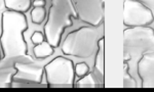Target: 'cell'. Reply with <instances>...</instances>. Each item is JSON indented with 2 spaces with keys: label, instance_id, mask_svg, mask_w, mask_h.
<instances>
[{
  "label": "cell",
  "instance_id": "e0dca14e",
  "mask_svg": "<svg viewBox=\"0 0 154 92\" xmlns=\"http://www.w3.org/2000/svg\"><path fill=\"white\" fill-rule=\"evenodd\" d=\"M74 72H75L76 76L81 78V77L85 76L86 74L89 73V67L85 63H79L76 66H74Z\"/></svg>",
  "mask_w": 154,
  "mask_h": 92
},
{
  "label": "cell",
  "instance_id": "4fadbf2b",
  "mask_svg": "<svg viewBox=\"0 0 154 92\" xmlns=\"http://www.w3.org/2000/svg\"><path fill=\"white\" fill-rule=\"evenodd\" d=\"M16 73L14 68L0 70V88H8L11 87L12 77Z\"/></svg>",
  "mask_w": 154,
  "mask_h": 92
},
{
  "label": "cell",
  "instance_id": "8992f818",
  "mask_svg": "<svg viewBox=\"0 0 154 92\" xmlns=\"http://www.w3.org/2000/svg\"><path fill=\"white\" fill-rule=\"evenodd\" d=\"M11 87H48L42 83L44 67L34 63H16Z\"/></svg>",
  "mask_w": 154,
  "mask_h": 92
},
{
  "label": "cell",
  "instance_id": "3957f363",
  "mask_svg": "<svg viewBox=\"0 0 154 92\" xmlns=\"http://www.w3.org/2000/svg\"><path fill=\"white\" fill-rule=\"evenodd\" d=\"M98 41L99 33L96 27L84 26L67 35L61 50L67 56L89 58L98 49Z\"/></svg>",
  "mask_w": 154,
  "mask_h": 92
},
{
  "label": "cell",
  "instance_id": "6da1fadb",
  "mask_svg": "<svg viewBox=\"0 0 154 92\" xmlns=\"http://www.w3.org/2000/svg\"><path fill=\"white\" fill-rule=\"evenodd\" d=\"M27 29L28 21L25 13L11 10L2 12L0 44L3 58L0 61V70L14 68L16 63H34L24 38Z\"/></svg>",
  "mask_w": 154,
  "mask_h": 92
},
{
  "label": "cell",
  "instance_id": "ac0fdd59",
  "mask_svg": "<svg viewBox=\"0 0 154 92\" xmlns=\"http://www.w3.org/2000/svg\"><path fill=\"white\" fill-rule=\"evenodd\" d=\"M31 41L33 42L35 45H37V44H40L44 41V35L42 34L40 31L34 32L33 35L31 36Z\"/></svg>",
  "mask_w": 154,
  "mask_h": 92
},
{
  "label": "cell",
  "instance_id": "277c9868",
  "mask_svg": "<svg viewBox=\"0 0 154 92\" xmlns=\"http://www.w3.org/2000/svg\"><path fill=\"white\" fill-rule=\"evenodd\" d=\"M46 83L51 88H72L74 87V63L71 59L58 56L44 66Z\"/></svg>",
  "mask_w": 154,
  "mask_h": 92
},
{
  "label": "cell",
  "instance_id": "2e32d148",
  "mask_svg": "<svg viewBox=\"0 0 154 92\" xmlns=\"http://www.w3.org/2000/svg\"><path fill=\"white\" fill-rule=\"evenodd\" d=\"M123 87L125 88H136L137 82L128 72V64H125V75H123Z\"/></svg>",
  "mask_w": 154,
  "mask_h": 92
},
{
  "label": "cell",
  "instance_id": "44dd1931",
  "mask_svg": "<svg viewBox=\"0 0 154 92\" xmlns=\"http://www.w3.org/2000/svg\"><path fill=\"white\" fill-rule=\"evenodd\" d=\"M1 58H1V50H0V61H1Z\"/></svg>",
  "mask_w": 154,
  "mask_h": 92
},
{
  "label": "cell",
  "instance_id": "ba28073f",
  "mask_svg": "<svg viewBox=\"0 0 154 92\" xmlns=\"http://www.w3.org/2000/svg\"><path fill=\"white\" fill-rule=\"evenodd\" d=\"M154 22L153 12L149 7L137 0L123 2V25L126 27L149 26Z\"/></svg>",
  "mask_w": 154,
  "mask_h": 92
},
{
  "label": "cell",
  "instance_id": "5bb4252c",
  "mask_svg": "<svg viewBox=\"0 0 154 92\" xmlns=\"http://www.w3.org/2000/svg\"><path fill=\"white\" fill-rule=\"evenodd\" d=\"M98 86V80L93 73H88L85 76L81 77L76 83V87H79V88H95Z\"/></svg>",
  "mask_w": 154,
  "mask_h": 92
},
{
  "label": "cell",
  "instance_id": "7a4b0ae2",
  "mask_svg": "<svg viewBox=\"0 0 154 92\" xmlns=\"http://www.w3.org/2000/svg\"><path fill=\"white\" fill-rule=\"evenodd\" d=\"M73 17L77 19V12L71 0H51L44 25V38L54 48L59 47L65 29L73 25Z\"/></svg>",
  "mask_w": 154,
  "mask_h": 92
},
{
  "label": "cell",
  "instance_id": "7c38bea8",
  "mask_svg": "<svg viewBox=\"0 0 154 92\" xmlns=\"http://www.w3.org/2000/svg\"><path fill=\"white\" fill-rule=\"evenodd\" d=\"M54 47L45 40L42 42V43L35 45V47L33 48V52L36 58L43 59V58H48V56L53 55L54 51Z\"/></svg>",
  "mask_w": 154,
  "mask_h": 92
},
{
  "label": "cell",
  "instance_id": "52a82bcc",
  "mask_svg": "<svg viewBox=\"0 0 154 92\" xmlns=\"http://www.w3.org/2000/svg\"><path fill=\"white\" fill-rule=\"evenodd\" d=\"M77 12V19L93 27H99L104 21L105 0H71Z\"/></svg>",
  "mask_w": 154,
  "mask_h": 92
},
{
  "label": "cell",
  "instance_id": "8fae6325",
  "mask_svg": "<svg viewBox=\"0 0 154 92\" xmlns=\"http://www.w3.org/2000/svg\"><path fill=\"white\" fill-rule=\"evenodd\" d=\"M7 10L25 13L31 7V0H3Z\"/></svg>",
  "mask_w": 154,
  "mask_h": 92
},
{
  "label": "cell",
  "instance_id": "ffe728a7",
  "mask_svg": "<svg viewBox=\"0 0 154 92\" xmlns=\"http://www.w3.org/2000/svg\"><path fill=\"white\" fill-rule=\"evenodd\" d=\"M45 0H33L34 7H44L45 6Z\"/></svg>",
  "mask_w": 154,
  "mask_h": 92
},
{
  "label": "cell",
  "instance_id": "9a60e30c",
  "mask_svg": "<svg viewBox=\"0 0 154 92\" xmlns=\"http://www.w3.org/2000/svg\"><path fill=\"white\" fill-rule=\"evenodd\" d=\"M46 17V11L44 7H34L31 10L32 23L35 25H41Z\"/></svg>",
  "mask_w": 154,
  "mask_h": 92
},
{
  "label": "cell",
  "instance_id": "30bf717a",
  "mask_svg": "<svg viewBox=\"0 0 154 92\" xmlns=\"http://www.w3.org/2000/svg\"><path fill=\"white\" fill-rule=\"evenodd\" d=\"M105 38L102 37L98 41V49L96 53L95 59V68H94V75L99 83L103 84L104 77H105V44H104Z\"/></svg>",
  "mask_w": 154,
  "mask_h": 92
},
{
  "label": "cell",
  "instance_id": "d6986e66",
  "mask_svg": "<svg viewBox=\"0 0 154 92\" xmlns=\"http://www.w3.org/2000/svg\"><path fill=\"white\" fill-rule=\"evenodd\" d=\"M137 1L143 3L144 5H146L147 7H149L151 10L154 9V0H137Z\"/></svg>",
  "mask_w": 154,
  "mask_h": 92
},
{
  "label": "cell",
  "instance_id": "9c48e42d",
  "mask_svg": "<svg viewBox=\"0 0 154 92\" xmlns=\"http://www.w3.org/2000/svg\"><path fill=\"white\" fill-rule=\"evenodd\" d=\"M142 88H154V54H143L137 64Z\"/></svg>",
  "mask_w": 154,
  "mask_h": 92
},
{
  "label": "cell",
  "instance_id": "5b68a950",
  "mask_svg": "<svg viewBox=\"0 0 154 92\" xmlns=\"http://www.w3.org/2000/svg\"><path fill=\"white\" fill-rule=\"evenodd\" d=\"M125 49L141 52L142 54L154 53V29L149 26L130 27L123 32Z\"/></svg>",
  "mask_w": 154,
  "mask_h": 92
}]
</instances>
